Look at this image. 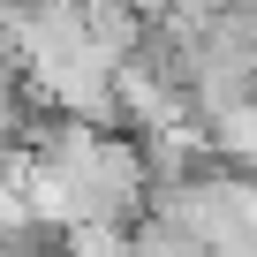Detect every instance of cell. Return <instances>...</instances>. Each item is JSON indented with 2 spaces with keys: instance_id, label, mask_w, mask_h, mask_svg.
<instances>
[{
  "instance_id": "obj_1",
  "label": "cell",
  "mask_w": 257,
  "mask_h": 257,
  "mask_svg": "<svg viewBox=\"0 0 257 257\" xmlns=\"http://www.w3.org/2000/svg\"><path fill=\"white\" fill-rule=\"evenodd\" d=\"M83 31H91V46L106 61H137L144 38H152V23L128 8V0H83Z\"/></svg>"
},
{
  "instance_id": "obj_2",
  "label": "cell",
  "mask_w": 257,
  "mask_h": 257,
  "mask_svg": "<svg viewBox=\"0 0 257 257\" xmlns=\"http://www.w3.org/2000/svg\"><path fill=\"white\" fill-rule=\"evenodd\" d=\"M61 257H137V227H68Z\"/></svg>"
},
{
  "instance_id": "obj_3",
  "label": "cell",
  "mask_w": 257,
  "mask_h": 257,
  "mask_svg": "<svg viewBox=\"0 0 257 257\" xmlns=\"http://www.w3.org/2000/svg\"><path fill=\"white\" fill-rule=\"evenodd\" d=\"M234 0H174V16H189V23H212V16H227Z\"/></svg>"
}]
</instances>
